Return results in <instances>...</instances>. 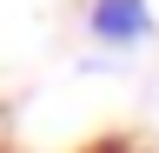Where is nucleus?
Masks as SVG:
<instances>
[{"label":"nucleus","mask_w":159,"mask_h":153,"mask_svg":"<svg viewBox=\"0 0 159 153\" xmlns=\"http://www.w3.org/2000/svg\"><path fill=\"white\" fill-rule=\"evenodd\" d=\"M86 27L106 47H133V40L152 33V7L146 0H86Z\"/></svg>","instance_id":"obj_1"}]
</instances>
